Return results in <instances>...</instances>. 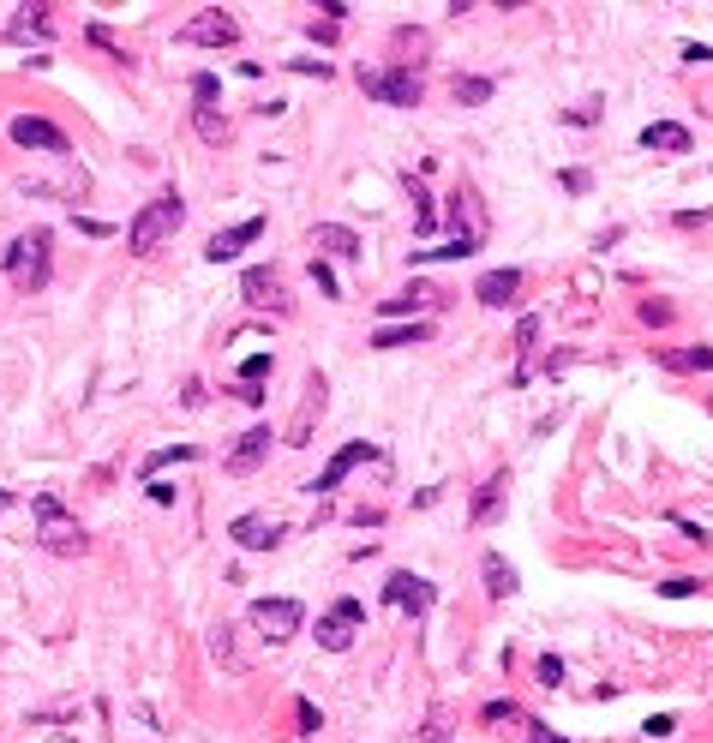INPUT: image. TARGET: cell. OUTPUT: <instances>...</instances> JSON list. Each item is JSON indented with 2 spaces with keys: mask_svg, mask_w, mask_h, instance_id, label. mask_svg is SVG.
I'll return each mask as SVG.
<instances>
[{
  "mask_svg": "<svg viewBox=\"0 0 713 743\" xmlns=\"http://www.w3.org/2000/svg\"><path fill=\"white\" fill-rule=\"evenodd\" d=\"M192 132H198L204 144H228V114H216V108H192Z\"/></svg>",
  "mask_w": 713,
  "mask_h": 743,
  "instance_id": "obj_25",
  "label": "cell"
},
{
  "mask_svg": "<svg viewBox=\"0 0 713 743\" xmlns=\"http://www.w3.org/2000/svg\"><path fill=\"white\" fill-rule=\"evenodd\" d=\"M480 246V234H456V240H444V246H432V252H408L414 264H444V258H468Z\"/></svg>",
  "mask_w": 713,
  "mask_h": 743,
  "instance_id": "obj_24",
  "label": "cell"
},
{
  "mask_svg": "<svg viewBox=\"0 0 713 743\" xmlns=\"http://www.w3.org/2000/svg\"><path fill=\"white\" fill-rule=\"evenodd\" d=\"M240 300L258 306V312H288V282H282V270H276V264H252V270L240 276Z\"/></svg>",
  "mask_w": 713,
  "mask_h": 743,
  "instance_id": "obj_7",
  "label": "cell"
},
{
  "mask_svg": "<svg viewBox=\"0 0 713 743\" xmlns=\"http://www.w3.org/2000/svg\"><path fill=\"white\" fill-rule=\"evenodd\" d=\"M6 36H12V42L48 36V6H42V0H36V6H12V18H6Z\"/></svg>",
  "mask_w": 713,
  "mask_h": 743,
  "instance_id": "obj_20",
  "label": "cell"
},
{
  "mask_svg": "<svg viewBox=\"0 0 713 743\" xmlns=\"http://www.w3.org/2000/svg\"><path fill=\"white\" fill-rule=\"evenodd\" d=\"M456 102H462V108L492 102V78H456Z\"/></svg>",
  "mask_w": 713,
  "mask_h": 743,
  "instance_id": "obj_27",
  "label": "cell"
},
{
  "mask_svg": "<svg viewBox=\"0 0 713 743\" xmlns=\"http://www.w3.org/2000/svg\"><path fill=\"white\" fill-rule=\"evenodd\" d=\"M180 42H198V48H234V42H240V24H234V12H222V6H204L198 18L180 24Z\"/></svg>",
  "mask_w": 713,
  "mask_h": 743,
  "instance_id": "obj_6",
  "label": "cell"
},
{
  "mask_svg": "<svg viewBox=\"0 0 713 743\" xmlns=\"http://www.w3.org/2000/svg\"><path fill=\"white\" fill-rule=\"evenodd\" d=\"M270 444H276V432H270V426H252V432L240 438V450L228 456V474H252V468L270 456Z\"/></svg>",
  "mask_w": 713,
  "mask_h": 743,
  "instance_id": "obj_16",
  "label": "cell"
},
{
  "mask_svg": "<svg viewBox=\"0 0 713 743\" xmlns=\"http://www.w3.org/2000/svg\"><path fill=\"white\" fill-rule=\"evenodd\" d=\"M144 492H150V504H174V486H168V480H150Z\"/></svg>",
  "mask_w": 713,
  "mask_h": 743,
  "instance_id": "obj_44",
  "label": "cell"
},
{
  "mask_svg": "<svg viewBox=\"0 0 713 743\" xmlns=\"http://www.w3.org/2000/svg\"><path fill=\"white\" fill-rule=\"evenodd\" d=\"M360 624H366V606H360V600H336V606L318 618V642H324L330 654H348L354 636H360Z\"/></svg>",
  "mask_w": 713,
  "mask_h": 743,
  "instance_id": "obj_10",
  "label": "cell"
},
{
  "mask_svg": "<svg viewBox=\"0 0 713 743\" xmlns=\"http://www.w3.org/2000/svg\"><path fill=\"white\" fill-rule=\"evenodd\" d=\"M186 222V204H180V192H162V198H150L138 216H132V228H126V246H132V258H150L174 228Z\"/></svg>",
  "mask_w": 713,
  "mask_h": 743,
  "instance_id": "obj_1",
  "label": "cell"
},
{
  "mask_svg": "<svg viewBox=\"0 0 713 743\" xmlns=\"http://www.w3.org/2000/svg\"><path fill=\"white\" fill-rule=\"evenodd\" d=\"M18 186L36 192V198H48V192H54V198H84V192H90V174L78 168V174H66V180H18Z\"/></svg>",
  "mask_w": 713,
  "mask_h": 743,
  "instance_id": "obj_23",
  "label": "cell"
},
{
  "mask_svg": "<svg viewBox=\"0 0 713 743\" xmlns=\"http://www.w3.org/2000/svg\"><path fill=\"white\" fill-rule=\"evenodd\" d=\"M360 462H384V450H378V444H366V438H354V444H342V450H336V456L324 462V474H318V480H312L306 492H312V498H324V492H336V486H342V480H348V474H354Z\"/></svg>",
  "mask_w": 713,
  "mask_h": 743,
  "instance_id": "obj_8",
  "label": "cell"
},
{
  "mask_svg": "<svg viewBox=\"0 0 713 743\" xmlns=\"http://www.w3.org/2000/svg\"><path fill=\"white\" fill-rule=\"evenodd\" d=\"M516 294H522V270H516V264H510V270H486V276L474 282V300H480V306H510Z\"/></svg>",
  "mask_w": 713,
  "mask_h": 743,
  "instance_id": "obj_15",
  "label": "cell"
},
{
  "mask_svg": "<svg viewBox=\"0 0 713 743\" xmlns=\"http://www.w3.org/2000/svg\"><path fill=\"white\" fill-rule=\"evenodd\" d=\"M642 144H648V150L690 156V126H678V120H654V126H642Z\"/></svg>",
  "mask_w": 713,
  "mask_h": 743,
  "instance_id": "obj_19",
  "label": "cell"
},
{
  "mask_svg": "<svg viewBox=\"0 0 713 743\" xmlns=\"http://www.w3.org/2000/svg\"><path fill=\"white\" fill-rule=\"evenodd\" d=\"M294 720H300V732H318V708L312 702H294Z\"/></svg>",
  "mask_w": 713,
  "mask_h": 743,
  "instance_id": "obj_41",
  "label": "cell"
},
{
  "mask_svg": "<svg viewBox=\"0 0 713 743\" xmlns=\"http://www.w3.org/2000/svg\"><path fill=\"white\" fill-rule=\"evenodd\" d=\"M642 732H648V738H672V732H678V720H672V714H654Z\"/></svg>",
  "mask_w": 713,
  "mask_h": 743,
  "instance_id": "obj_39",
  "label": "cell"
},
{
  "mask_svg": "<svg viewBox=\"0 0 713 743\" xmlns=\"http://www.w3.org/2000/svg\"><path fill=\"white\" fill-rule=\"evenodd\" d=\"M48 246H54V234H48V228H24V234L6 246V276H12V288H18V294L48 288Z\"/></svg>",
  "mask_w": 713,
  "mask_h": 743,
  "instance_id": "obj_3",
  "label": "cell"
},
{
  "mask_svg": "<svg viewBox=\"0 0 713 743\" xmlns=\"http://www.w3.org/2000/svg\"><path fill=\"white\" fill-rule=\"evenodd\" d=\"M564 120H570V126H594V120H600V102H582V108H570Z\"/></svg>",
  "mask_w": 713,
  "mask_h": 743,
  "instance_id": "obj_38",
  "label": "cell"
},
{
  "mask_svg": "<svg viewBox=\"0 0 713 743\" xmlns=\"http://www.w3.org/2000/svg\"><path fill=\"white\" fill-rule=\"evenodd\" d=\"M246 618L264 630V642H276V648H282V642H294V636H300L306 606H300V600H252V606H246Z\"/></svg>",
  "mask_w": 713,
  "mask_h": 743,
  "instance_id": "obj_5",
  "label": "cell"
},
{
  "mask_svg": "<svg viewBox=\"0 0 713 743\" xmlns=\"http://www.w3.org/2000/svg\"><path fill=\"white\" fill-rule=\"evenodd\" d=\"M384 606H396V612H414V618H432V606H438V588H432L426 576H414V570H396V576L384 582Z\"/></svg>",
  "mask_w": 713,
  "mask_h": 743,
  "instance_id": "obj_9",
  "label": "cell"
},
{
  "mask_svg": "<svg viewBox=\"0 0 713 743\" xmlns=\"http://www.w3.org/2000/svg\"><path fill=\"white\" fill-rule=\"evenodd\" d=\"M480 576H486V594H492V600H510V594H516V570H510L504 552H486V558H480Z\"/></svg>",
  "mask_w": 713,
  "mask_h": 743,
  "instance_id": "obj_22",
  "label": "cell"
},
{
  "mask_svg": "<svg viewBox=\"0 0 713 743\" xmlns=\"http://www.w3.org/2000/svg\"><path fill=\"white\" fill-rule=\"evenodd\" d=\"M420 743H450V732H444V720H438V714L426 720V732H420Z\"/></svg>",
  "mask_w": 713,
  "mask_h": 743,
  "instance_id": "obj_42",
  "label": "cell"
},
{
  "mask_svg": "<svg viewBox=\"0 0 713 743\" xmlns=\"http://www.w3.org/2000/svg\"><path fill=\"white\" fill-rule=\"evenodd\" d=\"M420 342H432V324H426V318H414V324H384V330L372 336V348H420Z\"/></svg>",
  "mask_w": 713,
  "mask_h": 743,
  "instance_id": "obj_21",
  "label": "cell"
},
{
  "mask_svg": "<svg viewBox=\"0 0 713 743\" xmlns=\"http://www.w3.org/2000/svg\"><path fill=\"white\" fill-rule=\"evenodd\" d=\"M360 90L378 96L384 108H420L426 78H420L414 66H360Z\"/></svg>",
  "mask_w": 713,
  "mask_h": 743,
  "instance_id": "obj_4",
  "label": "cell"
},
{
  "mask_svg": "<svg viewBox=\"0 0 713 743\" xmlns=\"http://www.w3.org/2000/svg\"><path fill=\"white\" fill-rule=\"evenodd\" d=\"M426 306H432V288H426V282H414V288H402V294L378 300V318H390V324H396V318H408V324H414V312H426Z\"/></svg>",
  "mask_w": 713,
  "mask_h": 743,
  "instance_id": "obj_17",
  "label": "cell"
},
{
  "mask_svg": "<svg viewBox=\"0 0 713 743\" xmlns=\"http://www.w3.org/2000/svg\"><path fill=\"white\" fill-rule=\"evenodd\" d=\"M12 144H18V150H48V156H66V132H60V126H48V120H36V114H18V120H12Z\"/></svg>",
  "mask_w": 713,
  "mask_h": 743,
  "instance_id": "obj_12",
  "label": "cell"
},
{
  "mask_svg": "<svg viewBox=\"0 0 713 743\" xmlns=\"http://www.w3.org/2000/svg\"><path fill=\"white\" fill-rule=\"evenodd\" d=\"M192 96H198V108H210L216 102V72H198L192 78Z\"/></svg>",
  "mask_w": 713,
  "mask_h": 743,
  "instance_id": "obj_34",
  "label": "cell"
},
{
  "mask_svg": "<svg viewBox=\"0 0 713 743\" xmlns=\"http://www.w3.org/2000/svg\"><path fill=\"white\" fill-rule=\"evenodd\" d=\"M540 684H546V690L564 684V660H558V654H540Z\"/></svg>",
  "mask_w": 713,
  "mask_h": 743,
  "instance_id": "obj_33",
  "label": "cell"
},
{
  "mask_svg": "<svg viewBox=\"0 0 713 743\" xmlns=\"http://www.w3.org/2000/svg\"><path fill=\"white\" fill-rule=\"evenodd\" d=\"M696 588H702V582H690V576H672V582H660V594H666V600H690Z\"/></svg>",
  "mask_w": 713,
  "mask_h": 743,
  "instance_id": "obj_36",
  "label": "cell"
},
{
  "mask_svg": "<svg viewBox=\"0 0 713 743\" xmlns=\"http://www.w3.org/2000/svg\"><path fill=\"white\" fill-rule=\"evenodd\" d=\"M480 720H522V708H516V702H486Z\"/></svg>",
  "mask_w": 713,
  "mask_h": 743,
  "instance_id": "obj_37",
  "label": "cell"
},
{
  "mask_svg": "<svg viewBox=\"0 0 713 743\" xmlns=\"http://www.w3.org/2000/svg\"><path fill=\"white\" fill-rule=\"evenodd\" d=\"M294 72H306V78H330V60H294Z\"/></svg>",
  "mask_w": 713,
  "mask_h": 743,
  "instance_id": "obj_43",
  "label": "cell"
},
{
  "mask_svg": "<svg viewBox=\"0 0 713 743\" xmlns=\"http://www.w3.org/2000/svg\"><path fill=\"white\" fill-rule=\"evenodd\" d=\"M36 546H42V552H54V558H78V552L90 546L84 522H78V516H66V504H60L54 492H42V498H36Z\"/></svg>",
  "mask_w": 713,
  "mask_h": 743,
  "instance_id": "obj_2",
  "label": "cell"
},
{
  "mask_svg": "<svg viewBox=\"0 0 713 743\" xmlns=\"http://www.w3.org/2000/svg\"><path fill=\"white\" fill-rule=\"evenodd\" d=\"M318 252H330V258H366V246H360V234L354 228H342V222H312V234H306Z\"/></svg>",
  "mask_w": 713,
  "mask_h": 743,
  "instance_id": "obj_14",
  "label": "cell"
},
{
  "mask_svg": "<svg viewBox=\"0 0 713 743\" xmlns=\"http://www.w3.org/2000/svg\"><path fill=\"white\" fill-rule=\"evenodd\" d=\"M522 743H570V738H558L552 726H540V720H528V738H522Z\"/></svg>",
  "mask_w": 713,
  "mask_h": 743,
  "instance_id": "obj_40",
  "label": "cell"
},
{
  "mask_svg": "<svg viewBox=\"0 0 713 743\" xmlns=\"http://www.w3.org/2000/svg\"><path fill=\"white\" fill-rule=\"evenodd\" d=\"M192 456H198V450H192V444H174V450H156V456H150V462H144V480H156V474H162V468H168V462H192Z\"/></svg>",
  "mask_w": 713,
  "mask_h": 743,
  "instance_id": "obj_29",
  "label": "cell"
},
{
  "mask_svg": "<svg viewBox=\"0 0 713 743\" xmlns=\"http://www.w3.org/2000/svg\"><path fill=\"white\" fill-rule=\"evenodd\" d=\"M672 372H713V348H672V354H660Z\"/></svg>",
  "mask_w": 713,
  "mask_h": 743,
  "instance_id": "obj_26",
  "label": "cell"
},
{
  "mask_svg": "<svg viewBox=\"0 0 713 743\" xmlns=\"http://www.w3.org/2000/svg\"><path fill=\"white\" fill-rule=\"evenodd\" d=\"M210 648H216V660H222L228 672H240V654H234V630H228V624L210 630Z\"/></svg>",
  "mask_w": 713,
  "mask_h": 743,
  "instance_id": "obj_30",
  "label": "cell"
},
{
  "mask_svg": "<svg viewBox=\"0 0 713 743\" xmlns=\"http://www.w3.org/2000/svg\"><path fill=\"white\" fill-rule=\"evenodd\" d=\"M534 342H540V318H534V312H528V318H522V324H516V354H528V348H534Z\"/></svg>",
  "mask_w": 713,
  "mask_h": 743,
  "instance_id": "obj_32",
  "label": "cell"
},
{
  "mask_svg": "<svg viewBox=\"0 0 713 743\" xmlns=\"http://www.w3.org/2000/svg\"><path fill=\"white\" fill-rule=\"evenodd\" d=\"M282 522L276 516H234V528H228V540H240L246 552H276L282 546Z\"/></svg>",
  "mask_w": 713,
  "mask_h": 743,
  "instance_id": "obj_13",
  "label": "cell"
},
{
  "mask_svg": "<svg viewBox=\"0 0 713 743\" xmlns=\"http://www.w3.org/2000/svg\"><path fill=\"white\" fill-rule=\"evenodd\" d=\"M270 366H276L270 354H252V360L240 366V384H264V378H270Z\"/></svg>",
  "mask_w": 713,
  "mask_h": 743,
  "instance_id": "obj_31",
  "label": "cell"
},
{
  "mask_svg": "<svg viewBox=\"0 0 713 743\" xmlns=\"http://www.w3.org/2000/svg\"><path fill=\"white\" fill-rule=\"evenodd\" d=\"M504 492H510V474H492V480L474 492V504H468V522H474V528H486V522L504 510Z\"/></svg>",
  "mask_w": 713,
  "mask_h": 743,
  "instance_id": "obj_18",
  "label": "cell"
},
{
  "mask_svg": "<svg viewBox=\"0 0 713 743\" xmlns=\"http://www.w3.org/2000/svg\"><path fill=\"white\" fill-rule=\"evenodd\" d=\"M312 282H318V288H324L330 300L342 294V282H336V270H330V264H318V258H312Z\"/></svg>",
  "mask_w": 713,
  "mask_h": 743,
  "instance_id": "obj_35",
  "label": "cell"
},
{
  "mask_svg": "<svg viewBox=\"0 0 713 743\" xmlns=\"http://www.w3.org/2000/svg\"><path fill=\"white\" fill-rule=\"evenodd\" d=\"M180 402H186V408H204V384H198V378H186V396H180Z\"/></svg>",
  "mask_w": 713,
  "mask_h": 743,
  "instance_id": "obj_46",
  "label": "cell"
},
{
  "mask_svg": "<svg viewBox=\"0 0 713 743\" xmlns=\"http://www.w3.org/2000/svg\"><path fill=\"white\" fill-rule=\"evenodd\" d=\"M258 234H264V216H246V222H234V228L210 234V240H204V258H210V264H228V258H240Z\"/></svg>",
  "mask_w": 713,
  "mask_h": 743,
  "instance_id": "obj_11",
  "label": "cell"
},
{
  "mask_svg": "<svg viewBox=\"0 0 713 743\" xmlns=\"http://www.w3.org/2000/svg\"><path fill=\"white\" fill-rule=\"evenodd\" d=\"M6 504H12V492H6V486H0V510H6Z\"/></svg>",
  "mask_w": 713,
  "mask_h": 743,
  "instance_id": "obj_47",
  "label": "cell"
},
{
  "mask_svg": "<svg viewBox=\"0 0 713 743\" xmlns=\"http://www.w3.org/2000/svg\"><path fill=\"white\" fill-rule=\"evenodd\" d=\"M414 204H420V210H414V234H432V228H438V210H432V192H426L420 180H414Z\"/></svg>",
  "mask_w": 713,
  "mask_h": 743,
  "instance_id": "obj_28",
  "label": "cell"
},
{
  "mask_svg": "<svg viewBox=\"0 0 713 743\" xmlns=\"http://www.w3.org/2000/svg\"><path fill=\"white\" fill-rule=\"evenodd\" d=\"M318 12H330V24H342V18H348V12H354V6H348V0H324V6H318Z\"/></svg>",
  "mask_w": 713,
  "mask_h": 743,
  "instance_id": "obj_45",
  "label": "cell"
}]
</instances>
